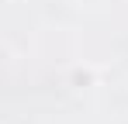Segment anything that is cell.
I'll list each match as a JSON object with an SVG mask.
<instances>
[{
	"instance_id": "1",
	"label": "cell",
	"mask_w": 128,
	"mask_h": 124,
	"mask_svg": "<svg viewBox=\"0 0 128 124\" xmlns=\"http://www.w3.org/2000/svg\"><path fill=\"white\" fill-rule=\"evenodd\" d=\"M73 83H76V90L90 86V83H94V69H76V72H73Z\"/></svg>"
},
{
	"instance_id": "2",
	"label": "cell",
	"mask_w": 128,
	"mask_h": 124,
	"mask_svg": "<svg viewBox=\"0 0 128 124\" xmlns=\"http://www.w3.org/2000/svg\"><path fill=\"white\" fill-rule=\"evenodd\" d=\"M7 3H10V0H7Z\"/></svg>"
}]
</instances>
